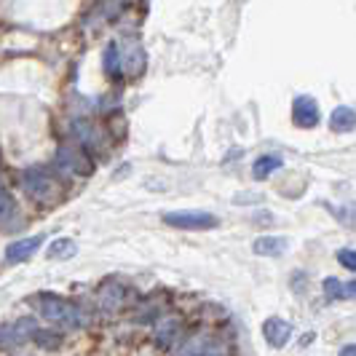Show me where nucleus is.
<instances>
[{
	"instance_id": "16",
	"label": "nucleus",
	"mask_w": 356,
	"mask_h": 356,
	"mask_svg": "<svg viewBox=\"0 0 356 356\" xmlns=\"http://www.w3.org/2000/svg\"><path fill=\"white\" fill-rule=\"evenodd\" d=\"M75 134L86 145H91V147H99V145H102V137H99L97 126L86 124V121H78V124H75Z\"/></svg>"
},
{
	"instance_id": "3",
	"label": "nucleus",
	"mask_w": 356,
	"mask_h": 356,
	"mask_svg": "<svg viewBox=\"0 0 356 356\" xmlns=\"http://www.w3.org/2000/svg\"><path fill=\"white\" fill-rule=\"evenodd\" d=\"M22 185H24V191H27V196L33 198V201H38V204L51 201L54 193H56V182H54V177L46 172V169H40V166L24 169V172H22Z\"/></svg>"
},
{
	"instance_id": "18",
	"label": "nucleus",
	"mask_w": 356,
	"mask_h": 356,
	"mask_svg": "<svg viewBox=\"0 0 356 356\" xmlns=\"http://www.w3.org/2000/svg\"><path fill=\"white\" fill-rule=\"evenodd\" d=\"M38 343V346H43V348H59V343H62V338L59 335H51V332H40L38 330L35 338H33Z\"/></svg>"
},
{
	"instance_id": "21",
	"label": "nucleus",
	"mask_w": 356,
	"mask_h": 356,
	"mask_svg": "<svg viewBox=\"0 0 356 356\" xmlns=\"http://www.w3.org/2000/svg\"><path fill=\"white\" fill-rule=\"evenodd\" d=\"M233 201H236V204H257L260 196H250V193H247V196H236Z\"/></svg>"
},
{
	"instance_id": "17",
	"label": "nucleus",
	"mask_w": 356,
	"mask_h": 356,
	"mask_svg": "<svg viewBox=\"0 0 356 356\" xmlns=\"http://www.w3.org/2000/svg\"><path fill=\"white\" fill-rule=\"evenodd\" d=\"M324 295L330 298V300H346V284L335 279V276H330V279H324Z\"/></svg>"
},
{
	"instance_id": "5",
	"label": "nucleus",
	"mask_w": 356,
	"mask_h": 356,
	"mask_svg": "<svg viewBox=\"0 0 356 356\" xmlns=\"http://www.w3.org/2000/svg\"><path fill=\"white\" fill-rule=\"evenodd\" d=\"M319 102L314 97H308V94L295 97V102H292V124L298 126V129H314V126L319 124Z\"/></svg>"
},
{
	"instance_id": "2",
	"label": "nucleus",
	"mask_w": 356,
	"mask_h": 356,
	"mask_svg": "<svg viewBox=\"0 0 356 356\" xmlns=\"http://www.w3.org/2000/svg\"><path fill=\"white\" fill-rule=\"evenodd\" d=\"M163 222L179 228V231H212L220 225V220L212 212H201V209H185V212H166Z\"/></svg>"
},
{
	"instance_id": "9",
	"label": "nucleus",
	"mask_w": 356,
	"mask_h": 356,
	"mask_svg": "<svg viewBox=\"0 0 356 356\" xmlns=\"http://www.w3.org/2000/svg\"><path fill=\"white\" fill-rule=\"evenodd\" d=\"M286 247H289V241H286L284 236H260L252 244L254 254H260V257H282Z\"/></svg>"
},
{
	"instance_id": "1",
	"label": "nucleus",
	"mask_w": 356,
	"mask_h": 356,
	"mask_svg": "<svg viewBox=\"0 0 356 356\" xmlns=\"http://www.w3.org/2000/svg\"><path fill=\"white\" fill-rule=\"evenodd\" d=\"M35 305L43 319H49L51 324H59V327H81V321H83L78 305L59 298V295H38Z\"/></svg>"
},
{
	"instance_id": "7",
	"label": "nucleus",
	"mask_w": 356,
	"mask_h": 356,
	"mask_svg": "<svg viewBox=\"0 0 356 356\" xmlns=\"http://www.w3.org/2000/svg\"><path fill=\"white\" fill-rule=\"evenodd\" d=\"M40 244H43V236L38 233V236H30V238H19L14 244H8L6 247V263L8 266H17V263H24V260H30L38 250H40Z\"/></svg>"
},
{
	"instance_id": "23",
	"label": "nucleus",
	"mask_w": 356,
	"mask_h": 356,
	"mask_svg": "<svg viewBox=\"0 0 356 356\" xmlns=\"http://www.w3.org/2000/svg\"><path fill=\"white\" fill-rule=\"evenodd\" d=\"M346 298H356V279L346 284Z\"/></svg>"
},
{
	"instance_id": "15",
	"label": "nucleus",
	"mask_w": 356,
	"mask_h": 356,
	"mask_svg": "<svg viewBox=\"0 0 356 356\" xmlns=\"http://www.w3.org/2000/svg\"><path fill=\"white\" fill-rule=\"evenodd\" d=\"M105 72L110 78H121V54L115 43H110L105 49Z\"/></svg>"
},
{
	"instance_id": "12",
	"label": "nucleus",
	"mask_w": 356,
	"mask_h": 356,
	"mask_svg": "<svg viewBox=\"0 0 356 356\" xmlns=\"http://www.w3.org/2000/svg\"><path fill=\"white\" fill-rule=\"evenodd\" d=\"M276 169H282V159L279 156H260V159L252 163V177L268 179Z\"/></svg>"
},
{
	"instance_id": "6",
	"label": "nucleus",
	"mask_w": 356,
	"mask_h": 356,
	"mask_svg": "<svg viewBox=\"0 0 356 356\" xmlns=\"http://www.w3.org/2000/svg\"><path fill=\"white\" fill-rule=\"evenodd\" d=\"M263 338L270 348H284L289 338H292V324L282 316H268L263 321Z\"/></svg>"
},
{
	"instance_id": "10",
	"label": "nucleus",
	"mask_w": 356,
	"mask_h": 356,
	"mask_svg": "<svg viewBox=\"0 0 356 356\" xmlns=\"http://www.w3.org/2000/svg\"><path fill=\"white\" fill-rule=\"evenodd\" d=\"M330 129L338 131V134H346V131H354L356 129V110L348 105H338L332 113H330Z\"/></svg>"
},
{
	"instance_id": "8",
	"label": "nucleus",
	"mask_w": 356,
	"mask_h": 356,
	"mask_svg": "<svg viewBox=\"0 0 356 356\" xmlns=\"http://www.w3.org/2000/svg\"><path fill=\"white\" fill-rule=\"evenodd\" d=\"M59 166H65V169H72V172H78V175H91L94 172V163L86 153H81L78 147H62L59 150Z\"/></svg>"
},
{
	"instance_id": "22",
	"label": "nucleus",
	"mask_w": 356,
	"mask_h": 356,
	"mask_svg": "<svg viewBox=\"0 0 356 356\" xmlns=\"http://www.w3.org/2000/svg\"><path fill=\"white\" fill-rule=\"evenodd\" d=\"M340 356H356V343H348L340 348Z\"/></svg>"
},
{
	"instance_id": "13",
	"label": "nucleus",
	"mask_w": 356,
	"mask_h": 356,
	"mask_svg": "<svg viewBox=\"0 0 356 356\" xmlns=\"http://www.w3.org/2000/svg\"><path fill=\"white\" fill-rule=\"evenodd\" d=\"M75 252H78V247L70 238H56L54 244H49V257L51 260H70Z\"/></svg>"
},
{
	"instance_id": "20",
	"label": "nucleus",
	"mask_w": 356,
	"mask_h": 356,
	"mask_svg": "<svg viewBox=\"0 0 356 356\" xmlns=\"http://www.w3.org/2000/svg\"><path fill=\"white\" fill-rule=\"evenodd\" d=\"M177 332V321H166L163 324V330H159V338L163 340V343H169V338Z\"/></svg>"
},
{
	"instance_id": "14",
	"label": "nucleus",
	"mask_w": 356,
	"mask_h": 356,
	"mask_svg": "<svg viewBox=\"0 0 356 356\" xmlns=\"http://www.w3.org/2000/svg\"><path fill=\"white\" fill-rule=\"evenodd\" d=\"M14 217H17V204H14L11 193L0 185V225H11Z\"/></svg>"
},
{
	"instance_id": "11",
	"label": "nucleus",
	"mask_w": 356,
	"mask_h": 356,
	"mask_svg": "<svg viewBox=\"0 0 356 356\" xmlns=\"http://www.w3.org/2000/svg\"><path fill=\"white\" fill-rule=\"evenodd\" d=\"M99 303L105 311H118L121 305H124V286L121 284H105L102 286V292H99Z\"/></svg>"
},
{
	"instance_id": "24",
	"label": "nucleus",
	"mask_w": 356,
	"mask_h": 356,
	"mask_svg": "<svg viewBox=\"0 0 356 356\" xmlns=\"http://www.w3.org/2000/svg\"><path fill=\"white\" fill-rule=\"evenodd\" d=\"M308 343H314V332H308V335H303V340H300V346H308Z\"/></svg>"
},
{
	"instance_id": "4",
	"label": "nucleus",
	"mask_w": 356,
	"mask_h": 356,
	"mask_svg": "<svg viewBox=\"0 0 356 356\" xmlns=\"http://www.w3.org/2000/svg\"><path fill=\"white\" fill-rule=\"evenodd\" d=\"M175 356H228V348L222 340L212 335H196V338L185 340Z\"/></svg>"
},
{
	"instance_id": "19",
	"label": "nucleus",
	"mask_w": 356,
	"mask_h": 356,
	"mask_svg": "<svg viewBox=\"0 0 356 356\" xmlns=\"http://www.w3.org/2000/svg\"><path fill=\"white\" fill-rule=\"evenodd\" d=\"M338 263L346 268V270L356 273V250H340L338 252Z\"/></svg>"
}]
</instances>
